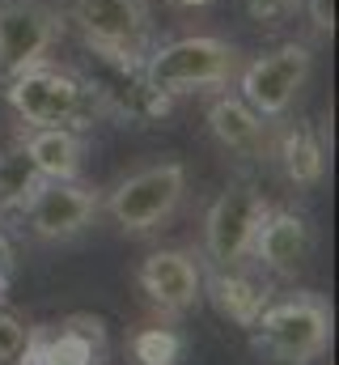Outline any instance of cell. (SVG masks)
<instances>
[{
    "instance_id": "3",
    "label": "cell",
    "mask_w": 339,
    "mask_h": 365,
    "mask_svg": "<svg viewBox=\"0 0 339 365\" xmlns=\"http://www.w3.org/2000/svg\"><path fill=\"white\" fill-rule=\"evenodd\" d=\"M4 98L26 128H77L81 132L98 110L81 73L60 68V64H38L13 81H4Z\"/></svg>"
},
{
    "instance_id": "23",
    "label": "cell",
    "mask_w": 339,
    "mask_h": 365,
    "mask_svg": "<svg viewBox=\"0 0 339 365\" xmlns=\"http://www.w3.org/2000/svg\"><path fill=\"white\" fill-rule=\"evenodd\" d=\"M4 289H9V251L0 242V297H4Z\"/></svg>"
},
{
    "instance_id": "21",
    "label": "cell",
    "mask_w": 339,
    "mask_h": 365,
    "mask_svg": "<svg viewBox=\"0 0 339 365\" xmlns=\"http://www.w3.org/2000/svg\"><path fill=\"white\" fill-rule=\"evenodd\" d=\"M246 4H251V13H254V21H259V26H280V21H284L301 0H246Z\"/></svg>"
},
{
    "instance_id": "15",
    "label": "cell",
    "mask_w": 339,
    "mask_h": 365,
    "mask_svg": "<svg viewBox=\"0 0 339 365\" xmlns=\"http://www.w3.org/2000/svg\"><path fill=\"white\" fill-rule=\"evenodd\" d=\"M271 153L293 187H318L327 175V149L310 123H288V128L271 132Z\"/></svg>"
},
{
    "instance_id": "22",
    "label": "cell",
    "mask_w": 339,
    "mask_h": 365,
    "mask_svg": "<svg viewBox=\"0 0 339 365\" xmlns=\"http://www.w3.org/2000/svg\"><path fill=\"white\" fill-rule=\"evenodd\" d=\"M301 4L310 9V21H314L318 34H331L335 30V0H301Z\"/></svg>"
},
{
    "instance_id": "14",
    "label": "cell",
    "mask_w": 339,
    "mask_h": 365,
    "mask_svg": "<svg viewBox=\"0 0 339 365\" xmlns=\"http://www.w3.org/2000/svg\"><path fill=\"white\" fill-rule=\"evenodd\" d=\"M208 132L225 153L238 158H267L271 153V123L251 110L238 93H217L208 102Z\"/></svg>"
},
{
    "instance_id": "9",
    "label": "cell",
    "mask_w": 339,
    "mask_h": 365,
    "mask_svg": "<svg viewBox=\"0 0 339 365\" xmlns=\"http://www.w3.org/2000/svg\"><path fill=\"white\" fill-rule=\"evenodd\" d=\"M81 81L98 110L119 115L127 123H153L170 110V98L149 86L140 64H127V60H106L89 51V68L81 73Z\"/></svg>"
},
{
    "instance_id": "1",
    "label": "cell",
    "mask_w": 339,
    "mask_h": 365,
    "mask_svg": "<svg viewBox=\"0 0 339 365\" xmlns=\"http://www.w3.org/2000/svg\"><path fill=\"white\" fill-rule=\"evenodd\" d=\"M145 77L162 98H182V93H212L234 86L242 68V51L217 34H182L170 43H153L145 56Z\"/></svg>"
},
{
    "instance_id": "12",
    "label": "cell",
    "mask_w": 339,
    "mask_h": 365,
    "mask_svg": "<svg viewBox=\"0 0 339 365\" xmlns=\"http://www.w3.org/2000/svg\"><path fill=\"white\" fill-rule=\"evenodd\" d=\"M140 289L145 297L162 310V314H187L199 306L204 297V268L195 264L191 251H153L145 264H140Z\"/></svg>"
},
{
    "instance_id": "2",
    "label": "cell",
    "mask_w": 339,
    "mask_h": 365,
    "mask_svg": "<svg viewBox=\"0 0 339 365\" xmlns=\"http://www.w3.org/2000/svg\"><path fill=\"white\" fill-rule=\"evenodd\" d=\"M251 336L276 365H314L331 349V306L318 293H288L263 306Z\"/></svg>"
},
{
    "instance_id": "17",
    "label": "cell",
    "mask_w": 339,
    "mask_h": 365,
    "mask_svg": "<svg viewBox=\"0 0 339 365\" xmlns=\"http://www.w3.org/2000/svg\"><path fill=\"white\" fill-rule=\"evenodd\" d=\"M204 293L212 297V306H217L229 323H238V327H246V331L254 327V319L263 314V306L271 302L267 284H259L254 276H246L242 264H238V268H212V276H204Z\"/></svg>"
},
{
    "instance_id": "20",
    "label": "cell",
    "mask_w": 339,
    "mask_h": 365,
    "mask_svg": "<svg viewBox=\"0 0 339 365\" xmlns=\"http://www.w3.org/2000/svg\"><path fill=\"white\" fill-rule=\"evenodd\" d=\"M26 323L17 319V314H9L4 306H0V365L17 361V353H21V344H26Z\"/></svg>"
},
{
    "instance_id": "5",
    "label": "cell",
    "mask_w": 339,
    "mask_h": 365,
    "mask_svg": "<svg viewBox=\"0 0 339 365\" xmlns=\"http://www.w3.org/2000/svg\"><path fill=\"white\" fill-rule=\"evenodd\" d=\"M182 191H187L182 162H153V166L115 182L110 195L102 200V208L123 234L145 238L174 217V208L182 204Z\"/></svg>"
},
{
    "instance_id": "6",
    "label": "cell",
    "mask_w": 339,
    "mask_h": 365,
    "mask_svg": "<svg viewBox=\"0 0 339 365\" xmlns=\"http://www.w3.org/2000/svg\"><path fill=\"white\" fill-rule=\"evenodd\" d=\"M64 38V13L47 0H0V81H13L38 64Z\"/></svg>"
},
{
    "instance_id": "10",
    "label": "cell",
    "mask_w": 339,
    "mask_h": 365,
    "mask_svg": "<svg viewBox=\"0 0 339 365\" xmlns=\"http://www.w3.org/2000/svg\"><path fill=\"white\" fill-rule=\"evenodd\" d=\"M102 200L98 191H89L77 179H43L34 187V195L21 204V217H26V230L43 242H68L85 234L98 217Z\"/></svg>"
},
{
    "instance_id": "18",
    "label": "cell",
    "mask_w": 339,
    "mask_h": 365,
    "mask_svg": "<svg viewBox=\"0 0 339 365\" xmlns=\"http://www.w3.org/2000/svg\"><path fill=\"white\" fill-rule=\"evenodd\" d=\"M43 182V175L34 170V162L26 158L21 145L0 153V212H21V204L34 195V187Z\"/></svg>"
},
{
    "instance_id": "8",
    "label": "cell",
    "mask_w": 339,
    "mask_h": 365,
    "mask_svg": "<svg viewBox=\"0 0 339 365\" xmlns=\"http://www.w3.org/2000/svg\"><path fill=\"white\" fill-rule=\"evenodd\" d=\"M310 68H314V51L306 43H284V47L254 56L251 64L238 68V77H234L242 90L238 98L251 110H259L263 119H280L297 102V93L306 90Z\"/></svg>"
},
{
    "instance_id": "11",
    "label": "cell",
    "mask_w": 339,
    "mask_h": 365,
    "mask_svg": "<svg viewBox=\"0 0 339 365\" xmlns=\"http://www.w3.org/2000/svg\"><path fill=\"white\" fill-rule=\"evenodd\" d=\"M106 327L93 314H68L60 323H38L26 331V344L13 365H102Z\"/></svg>"
},
{
    "instance_id": "24",
    "label": "cell",
    "mask_w": 339,
    "mask_h": 365,
    "mask_svg": "<svg viewBox=\"0 0 339 365\" xmlns=\"http://www.w3.org/2000/svg\"><path fill=\"white\" fill-rule=\"evenodd\" d=\"M174 4H182V9H204L208 0H174Z\"/></svg>"
},
{
    "instance_id": "16",
    "label": "cell",
    "mask_w": 339,
    "mask_h": 365,
    "mask_svg": "<svg viewBox=\"0 0 339 365\" xmlns=\"http://www.w3.org/2000/svg\"><path fill=\"white\" fill-rule=\"evenodd\" d=\"M26 158L43 179H77L85 158V140L77 128H26L21 140Z\"/></svg>"
},
{
    "instance_id": "4",
    "label": "cell",
    "mask_w": 339,
    "mask_h": 365,
    "mask_svg": "<svg viewBox=\"0 0 339 365\" xmlns=\"http://www.w3.org/2000/svg\"><path fill=\"white\" fill-rule=\"evenodd\" d=\"M68 21L93 56L145 64V56L153 51L149 0H68Z\"/></svg>"
},
{
    "instance_id": "19",
    "label": "cell",
    "mask_w": 339,
    "mask_h": 365,
    "mask_svg": "<svg viewBox=\"0 0 339 365\" xmlns=\"http://www.w3.org/2000/svg\"><path fill=\"white\" fill-rule=\"evenodd\" d=\"M136 365H178L182 361V336L174 327H140L132 336Z\"/></svg>"
},
{
    "instance_id": "13",
    "label": "cell",
    "mask_w": 339,
    "mask_h": 365,
    "mask_svg": "<svg viewBox=\"0 0 339 365\" xmlns=\"http://www.w3.org/2000/svg\"><path fill=\"white\" fill-rule=\"evenodd\" d=\"M310 255H314V225L293 208H267V217L254 234L251 259H259L271 276L288 280L310 268Z\"/></svg>"
},
{
    "instance_id": "7",
    "label": "cell",
    "mask_w": 339,
    "mask_h": 365,
    "mask_svg": "<svg viewBox=\"0 0 339 365\" xmlns=\"http://www.w3.org/2000/svg\"><path fill=\"white\" fill-rule=\"evenodd\" d=\"M267 195L254 182H229L204 217V255L212 268H238L251 259L254 234L267 217Z\"/></svg>"
}]
</instances>
